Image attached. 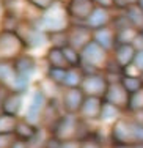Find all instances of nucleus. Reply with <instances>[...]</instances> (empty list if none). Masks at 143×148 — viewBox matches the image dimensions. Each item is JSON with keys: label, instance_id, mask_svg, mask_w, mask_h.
Wrapping results in <instances>:
<instances>
[{"label": "nucleus", "instance_id": "obj_45", "mask_svg": "<svg viewBox=\"0 0 143 148\" xmlns=\"http://www.w3.org/2000/svg\"><path fill=\"white\" fill-rule=\"evenodd\" d=\"M0 60H2V55H0Z\"/></svg>", "mask_w": 143, "mask_h": 148}, {"label": "nucleus", "instance_id": "obj_16", "mask_svg": "<svg viewBox=\"0 0 143 148\" xmlns=\"http://www.w3.org/2000/svg\"><path fill=\"white\" fill-rule=\"evenodd\" d=\"M22 103H24V93L10 91V93L6 95V98L2 101V104H0V110L6 115L19 118V112H20V109H22Z\"/></svg>", "mask_w": 143, "mask_h": 148}, {"label": "nucleus", "instance_id": "obj_9", "mask_svg": "<svg viewBox=\"0 0 143 148\" xmlns=\"http://www.w3.org/2000/svg\"><path fill=\"white\" fill-rule=\"evenodd\" d=\"M47 103H49L47 98L44 96V95L41 93L38 88H35L32 98H30V103H29V106H27V110H25L24 118H25L29 123H32V125H35V126L39 128L41 118H43L44 109H46Z\"/></svg>", "mask_w": 143, "mask_h": 148}, {"label": "nucleus", "instance_id": "obj_35", "mask_svg": "<svg viewBox=\"0 0 143 148\" xmlns=\"http://www.w3.org/2000/svg\"><path fill=\"white\" fill-rule=\"evenodd\" d=\"M93 3L96 5V8H104V10L116 8L115 6V0H93Z\"/></svg>", "mask_w": 143, "mask_h": 148}, {"label": "nucleus", "instance_id": "obj_27", "mask_svg": "<svg viewBox=\"0 0 143 148\" xmlns=\"http://www.w3.org/2000/svg\"><path fill=\"white\" fill-rule=\"evenodd\" d=\"M121 114L123 112L120 110L118 107L112 106L109 103L104 101V106H102V110H101V117H99V121H116L118 118H121Z\"/></svg>", "mask_w": 143, "mask_h": 148}, {"label": "nucleus", "instance_id": "obj_11", "mask_svg": "<svg viewBox=\"0 0 143 148\" xmlns=\"http://www.w3.org/2000/svg\"><path fill=\"white\" fill-rule=\"evenodd\" d=\"M80 88L86 96H95V98H102L106 96L107 88H109V82H107L106 76L102 73L96 74H85V79Z\"/></svg>", "mask_w": 143, "mask_h": 148}, {"label": "nucleus", "instance_id": "obj_17", "mask_svg": "<svg viewBox=\"0 0 143 148\" xmlns=\"http://www.w3.org/2000/svg\"><path fill=\"white\" fill-rule=\"evenodd\" d=\"M115 19V14H112L110 10H104V8H96L93 11V14L90 16V19L85 22L86 27H90L93 32L104 29V27H110L112 22Z\"/></svg>", "mask_w": 143, "mask_h": 148}, {"label": "nucleus", "instance_id": "obj_5", "mask_svg": "<svg viewBox=\"0 0 143 148\" xmlns=\"http://www.w3.org/2000/svg\"><path fill=\"white\" fill-rule=\"evenodd\" d=\"M16 33L22 40L25 49H38V47L46 44V41H49L47 33H44L36 24L27 22V21H20Z\"/></svg>", "mask_w": 143, "mask_h": 148}, {"label": "nucleus", "instance_id": "obj_20", "mask_svg": "<svg viewBox=\"0 0 143 148\" xmlns=\"http://www.w3.org/2000/svg\"><path fill=\"white\" fill-rule=\"evenodd\" d=\"M46 62L49 68H58V69H68V62L65 58L63 54V49H58V47H49L46 52Z\"/></svg>", "mask_w": 143, "mask_h": 148}, {"label": "nucleus", "instance_id": "obj_37", "mask_svg": "<svg viewBox=\"0 0 143 148\" xmlns=\"http://www.w3.org/2000/svg\"><path fill=\"white\" fill-rule=\"evenodd\" d=\"M140 0H115V6L120 10H126L127 6L131 5H135V3H138Z\"/></svg>", "mask_w": 143, "mask_h": 148}, {"label": "nucleus", "instance_id": "obj_28", "mask_svg": "<svg viewBox=\"0 0 143 148\" xmlns=\"http://www.w3.org/2000/svg\"><path fill=\"white\" fill-rule=\"evenodd\" d=\"M17 120L19 118L0 112V134H14Z\"/></svg>", "mask_w": 143, "mask_h": 148}, {"label": "nucleus", "instance_id": "obj_34", "mask_svg": "<svg viewBox=\"0 0 143 148\" xmlns=\"http://www.w3.org/2000/svg\"><path fill=\"white\" fill-rule=\"evenodd\" d=\"M16 140L14 134H0V148H11Z\"/></svg>", "mask_w": 143, "mask_h": 148}, {"label": "nucleus", "instance_id": "obj_25", "mask_svg": "<svg viewBox=\"0 0 143 148\" xmlns=\"http://www.w3.org/2000/svg\"><path fill=\"white\" fill-rule=\"evenodd\" d=\"M116 46L118 44H134V41L138 38L140 30H137L134 25H129L126 29L116 30Z\"/></svg>", "mask_w": 143, "mask_h": 148}, {"label": "nucleus", "instance_id": "obj_39", "mask_svg": "<svg viewBox=\"0 0 143 148\" xmlns=\"http://www.w3.org/2000/svg\"><path fill=\"white\" fill-rule=\"evenodd\" d=\"M11 148H29V143L27 142H24V140H19L17 139L14 143H13V147Z\"/></svg>", "mask_w": 143, "mask_h": 148}, {"label": "nucleus", "instance_id": "obj_43", "mask_svg": "<svg viewBox=\"0 0 143 148\" xmlns=\"http://www.w3.org/2000/svg\"><path fill=\"white\" fill-rule=\"evenodd\" d=\"M138 5H140L142 8H143V0H140V2H138Z\"/></svg>", "mask_w": 143, "mask_h": 148}, {"label": "nucleus", "instance_id": "obj_21", "mask_svg": "<svg viewBox=\"0 0 143 148\" xmlns=\"http://www.w3.org/2000/svg\"><path fill=\"white\" fill-rule=\"evenodd\" d=\"M85 79V73L82 68H68L63 88H80Z\"/></svg>", "mask_w": 143, "mask_h": 148}, {"label": "nucleus", "instance_id": "obj_1", "mask_svg": "<svg viewBox=\"0 0 143 148\" xmlns=\"http://www.w3.org/2000/svg\"><path fill=\"white\" fill-rule=\"evenodd\" d=\"M112 145H134L143 142V126L132 117H121L110 126Z\"/></svg>", "mask_w": 143, "mask_h": 148}, {"label": "nucleus", "instance_id": "obj_6", "mask_svg": "<svg viewBox=\"0 0 143 148\" xmlns=\"http://www.w3.org/2000/svg\"><path fill=\"white\" fill-rule=\"evenodd\" d=\"M24 51H25V46L16 32L0 30V55H2V60L13 62L19 55H22Z\"/></svg>", "mask_w": 143, "mask_h": 148}, {"label": "nucleus", "instance_id": "obj_2", "mask_svg": "<svg viewBox=\"0 0 143 148\" xmlns=\"http://www.w3.org/2000/svg\"><path fill=\"white\" fill-rule=\"evenodd\" d=\"M44 33H57V32H66L71 25V17L66 10V3L58 0L54 6L43 13L39 22L36 24Z\"/></svg>", "mask_w": 143, "mask_h": 148}, {"label": "nucleus", "instance_id": "obj_12", "mask_svg": "<svg viewBox=\"0 0 143 148\" xmlns=\"http://www.w3.org/2000/svg\"><path fill=\"white\" fill-rule=\"evenodd\" d=\"M129 98H131V95H129L127 90L121 85V82H113V84H110L109 88H107L104 101L112 104V106H115V107H118L121 112H127Z\"/></svg>", "mask_w": 143, "mask_h": 148}, {"label": "nucleus", "instance_id": "obj_24", "mask_svg": "<svg viewBox=\"0 0 143 148\" xmlns=\"http://www.w3.org/2000/svg\"><path fill=\"white\" fill-rule=\"evenodd\" d=\"M121 85L127 90L129 95H134L137 91L143 90V77L140 74H123Z\"/></svg>", "mask_w": 143, "mask_h": 148}, {"label": "nucleus", "instance_id": "obj_32", "mask_svg": "<svg viewBox=\"0 0 143 148\" xmlns=\"http://www.w3.org/2000/svg\"><path fill=\"white\" fill-rule=\"evenodd\" d=\"M27 2H29L33 8L39 10L41 13H44V11H47L50 6H54L58 0H27Z\"/></svg>", "mask_w": 143, "mask_h": 148}, {"label": "nucleus", "instance_id": "obj_13", "mask_svg": "<svg viewBox=\"0 0 143 148\" xmlns=\"http://www.w3.org/2000/svg\"><path fill=\"white\" fill-rule=\"evenodd\" d=\"M135 55H137V49L132 44H118L112 52V60L118 68L126 71L127 68L134 65Z\"/></svg>", "mask_w": 143, "mask_h": 148}, {"label": "nucleus", "instance_id": "obj_42", "mask_svg": "<svg viewBox=\"0 0 143 148\" xmlns=\"http://www.w3.org/2000/svg\"><path fill=\"white\" fill-rule=\"evenodd\" d=\"M3 11H5V8H3V0H0V14H3Z\"/></svg>", "mask_w": 143, "mask_h": 148}, {"label": "nucleus", "instance_id": "obj_4", "mask_svg": "<svg viewBox=\"0 0 143 148\" xmlns=\"http://www.w3.org/2000/svg\"><path fill=\"white\" fill-rule=\"evenodd\" d=\"M80 120L79 115L63 114L61 118L57 121V125L52 128L50 136L58 139L60 142L66 140H79V131H80Z\"/></svg>", "mask_w": 143, "mask_h": 148}, {"label": "nucleus", "instance_id": "obj_22", "mask_svg": "<svg viewBox=\"0 0 143 148\" xmlns=\"http://www.w3.org/2000/svg\"><path fill=\"white\" fill-rule=\"evenodd\" d=\"M36 88L39 90L49 101H55V98L61 95V90H60L61 87H58L57 84L52 82V80L49 79V77H46V76H44L43 79L39 80V82H38V87H36Z\"/></svg>", "mask_w": 143, "mask_h": 148}, {"label": "nucleus", "instance_id": "obj_29", "mask_svg": "<svg viewBox=\"0 0 143 148\" xmlns=\"http://www.w3.org/2000/svg\"><path fill=\"white\" fill-rule=\"evenodd\" d=\"M127 112L129 114L143 112V90L131 95V98H129V106H127Z\"/></svg>", "mask_w": 143, "mask_h": 148}, {"label": "nucleus", "instance_id": "obj_40", "mask_svg": "<svg viewBox=\"0 0 143 148\" xmlns=\"http://www.w3.org/2000/svg\"><path fill=\"white\" fill-rule=\"evenodd\" d=\"M112 148H132V145H112Z\"/></svg>", "mask_w": 143, "mask_h": 148}, {"label": "nucleus", "instance_id": "obj_36", "mask_svg": "<svg viewBox=\"0 0 143 148\" xmlns=\"http://www.w3.org/2000/svg\"><path fill=\"white\" fill-rule=\"evenodd\" d=\"M134 68L138 71V74H143V51H138L134 60Z\"/></svg>", "mask_w": 143, "mask_h": 148}, {"label": "nucleus", "instance_id": "obj_44", "mask_svg": "<svg viewBox=\"0 0 143 148\" xmlns=\"http://www.w3.org/2000/svg\"><path fill=\"white\" fill-rule=\"evenodd\" d=\"M140 35H142V38H143V30H142V32H140Z\"/></svg>", "mask_w": 143, "mask_h": 148}, {"label": "nucleus", "instance_id": "obj_3", "mask_svg": "<svg viewBox=\"0 0 143 148\" xmlns=\"http://www.w3.org/2000/svg\"><path fill=\"white\" fill-rule=\"evenodd\" d=\"M80 54H82V66L80 68L83 69L85 74H96L101 73L102 69L106 71L107 65L112 58L110 52H107L106 49L101 47L95 41H91Z\"/></svg>", "mask_w": 143, "mask_h": 148}, {"label": "nucleus", "instance_id": "obj_26", "mask_svg": "<svg viewBox=\"0 0 143 148\" xmlns=\"http://www.w3.org/2000/svg\"><path fill=\"white\" fill-rule=\"evenodd\" d=\"M63 54L69 68H80L82 66V54H80V51L71 47V46H66V47H63Z\"/></svg>", "mask_w": 143, "mask_h": 148}, {"label": "nucleus", "instance_id": "obj_8", "mask_svg": "<svg viewBox=\"0 0 143 148\" xmlns=\"http://www.w3.org/2000/svg\"><path fill=\"white\" fill-rule=\"evenodd\" d=\"M93 41V30L85 24H72L68 29V46L82 52L90 43Z\"/></svg>", "mask_w": 143, "mask_h": 148}, {"label": "nucleus", "instance_id": "obj_31", "mask_svg": "<svg viewBox=\"0 0 143 148\" xmlns=\"http://www.w3.org/2000/svg\"><path fill=\"white\" fill-rule=\"evenodd\" d=\"M46 77L55 82L58 87L63 88V84H65V77H66V69H58V68H49L47 66V71H46Z\"/></svg>", "mask_w": 143, "mask_h": 148}, {"label": "nucleus", "instance_id": "obj_15", "mask_svg": "<svg viewBox=\"0 0 143 148\" xmlns=\"http://www.w3.org/2000/svg\"><path fill=\"white\" fill-rule=\"evenodd\" d=\"M13 66H14L17 77L25 80H30L36 73V60L32 55L25 54V52L22 55H19L16 60H13Z\"/></svg>", "mask_w": 143, "mask_h": 148}, {"label": "nucleus", "instance_id": "obj_33", "mask_svg": "<svg viewBox=\"0 0 143 148\" xmlns=\"http://www.w3.org/2000/svg\"><path fill=\"white\" fill-rule=\"evenodd\" d=\"M80 148H104V143L97 136H93V137H88V139L82 140Z\"/></svg>", "mask_w": 143, "mask_h": 148}, {"label": "nucleus", "instance_id": "obj_10", "mask_svg": "<svg viewBox=\"0 0 143 148\" xmlns=\"http://www.w3.org/2000/svg\"><path fill=\"white\" fill-rule=\"evenodd\" d=\"M66 10L71 21L79 24H85L96 10V5L93 0H68L66 2Z\"/></svg>", "mask_w": 143, "mask_h": 148}, {"label": "nucleus", "instance_id": "obj_23", "mask_svg": "<svg viewBox=\"0 0 143 148\" xmlns=\"http://www.w3.org/2000/svg\"><path fill=\"white\" fill-rule=\"evenodd\" d=\"M123 13L135 29L140 30V32L143 30V8L138 5V3L127 6L126 10H123Z\"/></svg>", "mask_w": 143, "mask_h": 148}, {"label": "nucleus", "instance_id": "obj_19", "mask_svg": "<svg viewBox=\"0 0 143 148\" xmlns=\"http://www.w3.org/2000/svg\"><path fill=\"white\" fill-rule=\"evenodd\" d=\"M38 126L29 123L25 118H19L17 120V125H16V129H14V136L16 139L19 140H24V142L29 143L32 139H35V136L38 134Z\"/></svg>", "mask_w": 143, "mask_h": 148}, {"label": "nucleus", "instance_id": "obj_30", "mask_svg": "<svg viewBox=\"0 0 143 148\" xmlns=\"http://www.w3.org/2000/svg\"><path fill=\"white\" fill-rule=\"evenodd\" d=\"M49 43L52 44V47L63 49L68 46V30L66 32H57V33H49Z\"/></svg>", "mask_w": 143, "mask_h": 148}, {"label": "nucleus", "instance_id": "obj_38", "mask_svg": "<svg viewBox=\"0 0 143 148\" xmlns=\"http://www.w3.org/2000/svg\"><path fill=\"white\" fill-rule=\"evenodd\" d=\"M80 140H66V142H61L58 148H80Z\"/></svg>", "mask_w": 143, "mask_h": 148}, {"label": "nucleus", "instance_id": "obj_18", "mask_svg": "<svg viewBox=\"0 0 143 148\" xmlns=\"http://www.w3.org/2000/svg\"><path fill=\"white\" fill-rule=\"evenodd\" d=\"M93 41L97 43L101 47H104L107 52H113L116 47V33H115L113 27H104V29L95 30L93 32Z\"/></svg>", "mask_w": 143, "mask_h": 148}, {"label": "nucleus", "instance_id": "obj_7", "mask_svg": "<svg viewBox=\"0 0 143 148\" xmlns=\"http://www.w3.org/2000/svg\"><path fill=\"white\" fill-rule=\"evenodd\" d=\"M86 95L82 88H63L60 95V106L63 114L79 115L80 109L85 103Z\"/></svg>", "mask_w": 143, "mask_h": 148}, {"label": "nucleus", "instance_id": "obj_14", "mask_svg": "<svg viewBox=\"0 0 143 148\" xmlns=\"http://www.w3.org/2000/svg\"><path fill=\"white\" fill-rule=\"evenodd\" d=\"M104 106V99L102 98H95V96H86L85 103H83L82 109L79 112V117L83 121H99L101 117V110Z\"/></svg>", "mask_w": 143, "mask_h": 148}, {"label": "nucleus", "instance_id": "obj_41", "mask_svg": "<svg viewBox=\"0 0 143 148\" xmlns=\"http://www.w3.org/2000/svg\"><path fill=\"white\" fill-rule=\"evenodd\" d=\"M132 148H143V142H140V143H134V145H132Z\"/></svg>", "mask_w": 143, "mask_h": 148}]
</instances>
